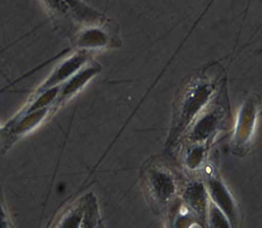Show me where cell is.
<instances>
[{
  "label": "cell",
  "mask_w": 262,
  "mask_h": 228,
  "mask_svg": "<svg viewBox=\"0 0 262 228\" xmlns=\"http://www.w3.org/2000/svg\"><path fill=\"white\" fill-rule=\"evenodd\" d=\"M190 206H192V208L195 209L199 213H204L205 212V194L204 191L202 190V188H200L199 186L193 187L192 189H190L188 193H187Z\"/></svg>",
  "instance_id": "obj_5"
},
{
  "label": "cell",
  "mask_w": 262,
  "mask_h": 228,
  "mask_svg": "<svg viewBox=\"0 0 262 228\" xmlns=\"http://www.w3.org/2000/svg\"><path fill=\"white\" fill-rule=\"evenodd\" d=\"M86 208V200L77 204L58 222L56 228H80Z\"/></svg>",
  "instance_id": "obj_3"
},
{
  "label": "cell",
  "mask_w": 262,
  "mask_h": 228,
  "mask_svg": "<svg viewBox=\"0 0 262 228\" xmlns=\"http://www.w3.org/2000/svg\"><path fill=\"white\" fill-rule=\"evenodd\" d=\"M150 184L155 197L160 201L169 200L174 191L172 179L164 171L150 172Z\"/></svg>",
  "instance_id": "obj_1"
},
{
  "label": "cell",
  "mask_w": 262,
  "mask_h": 228,
  "mask_svg": "<svg viewBox=\"0 0 262 228\" xmlns=\"http://www.w3.org/2000/svg\"><path fill=\"white\" fill-rule=\"evenodd\" d=\"M209 189H210L212 197L214 198V200L217 202L219 206L222 207L223 211L229 218V221H231V223L235 226L236 218H235L234 208H233L231 198L228 195V193L225 191L224 186L216 180H212L209 184Z\"/></svg>",
  "instance_id": "obj_2"
},
{
  "label": "cell",
  "mask_w": 262,
  "mask_h": 228,
  "mask_svg": "<svg viewBox=\"0 0 262 228\" xmlns=\"http://www.w3.org/2000/svg\"><path fill=\"white\" fill-rule=\"evenodd\" d=\"M100 224L96 199L91 196H87L85 212L80 228H99Z\"/></svg>",
  "instance_id": "obj_4"
},
{
  "label": "cell",
  "mask_w": 262,
  "mask_h": 228,
  "mask_svg": "<svg viewBox=\"0 0 262 228\" xmlns=\"http://www.w3.org/2000/svg\"><path fill=\"white\" fill-rule=\"evenodd\" d=\"M99 228H104V226H103V225H102V224H100V227Z\"/></svg>",
  "instance_id": "obj_9"
},
{
  "label": "cell",
  "mask_w": 262,
  "mask_h": 228,
  "mask_svg": "<svg viewBox=\"0 0 262 228\" xmlns=\"http://www.w3.org/2000/svg\"><path fill=\"white\" fill-rule=\"evenodd\" d=\"M3 133H4V129L0 128V139L3 136Z\"/></svg>",
  "instance_id": "obj_8"
},
{
  "label": "cell",
  "mask_w": 262,
  "mask_h": 228,
  "mask_svg": "<svg viewBox=\"0 0 262 228\" xmlns=\"http://www.w3.org/2000/svg\"><path fill=\"white\" fill-rule=\"evenodd\" d=\"M209 227L210 228H231L228 220L225 218L220 210L211 207L209 214Z\"/></svg>",
  "instance_id": "obj_6"
},
{
  "label": "cell",
  "mask_w": 262,
  "mask_h": 228,
  "mask_svg": "<svg viewBox=\"0 0 262 228\" xmlns=\"http://www.w3.org/2000/svg\"><path fill=\"white\" fill-rule=\"evenodd\" d=\"M0 228H10L8 216H7V213L2 204L1 197H0Z\"/></svg>",
  "instance_id": "obj_7"
}]
</instances>
